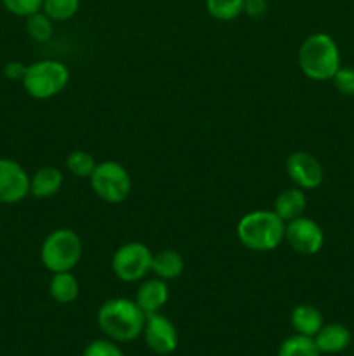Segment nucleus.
Wrapping results in <instances>:
<instances>
[{
    "label": "nucleus",
    "instance_id": "obj_1",
    "mask_svg": "<svg viewBox=\"0 0 354 356\" xmlns=\"http://www.w3.org/2000/svg\"><path fill=\"white\" fill-rule=\"evenodd\" d=\"M146 315L137 302L127 298L108 299L97 312V323L106 337L117 343L137 339L144 329Z\"/></svg>",
    "mask_w": 354,
    "mask_h": 356
},
{
    "label": "nucleus",
    "instance_id": "obj_2",
    "mask_svg": "<svg viewBox=\"0 0 354 356\" xmlns=\"http://www.w3.org/2000/svg\"><path fill=\"white\" fill-rule=\"evenodd\" d=\"M287 222L274 211H252L242 216L236 225V236L245 249L271 252L285 242Z\"/></svg>",
    "mask_w": 354,
    "mask_h": 356
},
{
    "label": "nucleus",
    "instance_id": "obj_3",
    "mask_svg": "<svg viewBox=\"0 0 354 356\" xmlns=\"http://www.w3.org/2000/svg\"><path fill=\"white\" fill-rule=\"evenodd\" d=\"M298 66L307 79L316 82L332 80L340 68L339 45L326 33L309 35L298 49Z\"/></svg>",
    "mask_w": 354,
    "mask_h": 356
},
{
    "label": "nucleus",
    "instance_id": "obj_4",
    "mask_svg": "<svg viewBox=\"0 0 354 356\" xmlns=\"http://www.w3.org/2000/svg\"><path fill=\"white\" fill-rule=\"evenodd\" d=\"M83 245L73 229L59 228L45 236L40 249V259L51 273L71 271L82 259Z\"/></svg>",
    "mask_w": 354,
    "mask_h": 356
},
{
    "label": "nucleus",
    "instance_id": "obj_5",
    "mask_svg": "<svg viewBox=\"0 0 354 356\" xmlns=\"http://www.w3.org/2000/svg\"><path fill=\"white\" fill-rule=\"evenodd\" d=\"M21 82L28 96L33 99H51L66 89L69 82V72L61 61L44 59L26 66V73Z\"/></svg>",
    "mask_w": 354,
    "mask_h": 356
},
{
    "label": "nucleus",
    "instance_id": "obj_6",
    "mask_svg": "<svg viewBox=\"0 0 354 356\" xmlns=\"http://www.w3.org/2000/svg\"><path fill=\"white\" fill-rule=\"evenodd\" d=\"M90 188L99 200L106 204H121L130 195L132 179L128 170L115 160L97 163L89 177Z\"/></svg>",
    "mask_w": 354,
    "mask_h": 356
},
{
    "label": "nucleus",
    "instance_id": "obj_7",
    "mask_svg": "<svg viewBox=\"0 0 354 356\" xmlns=\"http://www.w3.org/2000/svg\"><path fill=\"white\" fill-rule=\"evenodd\" d=\"M153 252L141 242H128L118 247L111 259V270L121 282H139L151 271Z\"/></svg>",
    "mask_w": 354,
    "mask_h": 356
},
{
    "label": "nucleus",
    "instance_id": "obj_8",
    "mask_svg": "<svg viewBox=\"0 0 354 356\" xmlns=\"http://www.w3.org/2000/svg\"><path fill=\"white\" fill-rule=\"evenodd\" d=\"M285 242L297 254L312 256V254H318L321 250L323 243H325V235H323V229L318 222L301 216V218L287 222Z\"/></svg>",
    "mask_w": 354,
    "mask_h": 356
},
{
    "label": "nucleus",
    "instance_id": "obj_9",
    "mask_svg": "<svg viewBox=\"0 0 354 356\" xmlns=\"http://www.w3.org/2000/svg\"><path fill=\"white\" fill-rule=\"evenodd\" d=\"M30 195V176L16 160L0 159V204L12 205Z\"/></svg>",
    "mask_w": 354,
    "mask_h": 356
},
{
    "label": "nucleus",
    "instance_id": "obj_10",
    "mask_svg": "<svg viewBox=\"0 0 354 356\" xmlns=\"http://www.w3.org/2000/svg\"><path fill=\"white\" fill-rule=\"evenodd\" d=\"M288 177L301 190H316L323 183V167L316 156L305 152H294L285 163Z\"/></svg>",
    "mask_w": 354,
    "mask_h": 356
},
{
    "label": "nucleus",
    "instance_id": "obj_11",
    "mask_svg": "<svg viewBox=\"0 0 354 356\" xmlns=\"http://www.w3.org/2000/svg\"><path fill=\"white\" fill-rule=\"evenodd\" d=\"M142 334H144L148 348L156 355H170L172 351H176L177 343H179V336H177V329L174 327V323L160 313L146 316Z\"/></svg>",
    "mask_w": 354,
    "mask_h": 356
},
{
    "label": "nucleus",
    "instance_id": "obj_12",
    "mask_svg": "<svg viewBox=\"0 0 354 356\" xmlns=\"http://www.w3.org/2000/svg\"><path fill=\"white\" fill-rule=\"evenodd\" d=\"M135 302L139 308L144 312V315H155L160 313V309L169 301V287L167 282L162 278H151L141 284V287L135 292Z\"/></svg>",
    "mask_w": 354,
    "mask_h": 356
},
{
    "label": "nucleus",
    "instance_id": "obj_13",
    "mask_svg": "<svg viewBox=\"0 0 354 356\" xmlns=\"http://www.w3.org/2000/svg\"><path fill=\"white\" fill-rule=\"evenodd\" d=\"M314 343L319 353L335 355L346 350L351 344V330L340 323H330L323 325L319 332L314 336Z\"/></svg>",
    "mask_w": 354,
    "mask_h": 356
},
{
    "label": "nucleus",
    "instance_id": "obj_14",
    "mask_svg": "<svg viewBox=\"0 0 354 356\" xmlns=\"http://www.w3.org/2000/svg\"><path fill=\"white\" fill-rule=\"evenodd\" d=\"M305 195L301 188H288L283 190L274 200L273 211L283 219L285 222L292 221V219H297L301 216H304L305 211Z\"/></svg>",
    "mask_w": 354,
    "mask_h": 356
},
{
    "label": "nucleus",
    "instance_id": "obj_15",
    "mask_svg": "<svg viewBox=\"0 0 354 356\" xmlns=\"http://www.w3.org/2000/svg\"><path fill=\"white\" fill-rule=\"evenodd\" d=\"M62 186V172L56 167H42L30 177V193L35 198L54 197Z\"/></svg>",
    "mask_w": 354,
    "mask_h": 356
},
{
    "label": "nucleus",
    "instance_id": "obj_16",
    "mask_svg": "<svg viewBox=\"0 0 354 356\" xmlns=\"http://www.w3.org/2000/svg\"><path fill=\"white\" fill-rule=\"evenodd\" d=\"M151 271L156 275V278L162 280H176L183 275L184 271V259L177 250L167 249L153 254Z\"/></svg>",
    "mask_w": 354,
    "mask_h": 356
},
{
    "label": "nucleus",
    "instance_id": "obj_17",
    "mask_svg": "<svg viewBox=\"0 0 354 356\" xmlns=\"http://www.w3.org/2000/svg\"><path fill=\"white\" fill-rule=\"evenodd\" d=\"M292 327L297 334L307 337H314L323 327V316L314 306L298 305L295 306L290 316Z\"/></svg>",
    "mask_w": 354,
    "mask_h": 356
},
{
    "label": "nucleus",
    "instance_id": "obj_18",
    "mask_svg": "<svg viewBox=\"0 0 354 356\" xmlns=\"http://www.w3.org/2000/svg\"><path fill=\"white\" fill-rule=\"evenodd\" d=\"M49 292L52 299L59 305H69L75 301L80 294V285L75 275L71 271H62V273H52Z\"/></svg>",
    "mask_w": 354,
    "mask_h": 356
},
{
    "label": "nucleus",
    "instance_id": "obj_19",
    "mask_svg": "<svg viewBox=\"0 0 354 356\" xmlns=\"http://www.w3.org/2000/svg\"><path fill=\"white\" fill-rule=\"evenodd\" d=\"M318 346L314 343V337L301 336V334H295V336L288 337L281 343L280 350H278V356H319Z\"/></svg>",
    "mask_w": 354,
    "mask_h": 356
},
{
    "label": "nucleus",
    "instance_id": "obj_20",
    "mask_svg": "<svg viewBox=\"0 0 354 356\" xmlns=\"http://www.w3.org/2000/svg\"><path fill=\"white\" fill-rule=\"evenodd\" d=\"M245 0H207V13L217 21H233L243 14Z\"/></svg>",
    "mask_w": 354,
    "mask_h": 356
},
{
    "label": "nucleus",
    "instance_id": "obj_21",
    "mask_svg": "<svg viewBox=\"0 0 354 356\" xmlns=\"http://www.w3.org/2000/svg\"><path fill=\"white\" fill-rule=\"evenodd\" d=\"M52 23H54V21H52L47 14L38 10V13L26 17V33L30 35L35 42H47L49 38H52V33H54Z\"/></svg>",
    "mask_w": 354,
    "mask_h": 356
},
{
    "label": "nucleus",
    "instance_id": "obj_22",
    "mask_svg": "<svg viewBox=\"0 0 354 356\" xmlns=\"http://www.w3.org/2000/svg\"><path fill=\"white\" fill-rule=\"evenodd\" d=\"M80 9V0H44L42 13L47 14L52 21H68L76 16Z\"/></svg>",
    "mask_w": 354,
    "mask_h": 356
},
{
    "label": "nucleus",
    "instance_id": "obj_23",
    "mask_svg": "<svg viewBox=\"0 0 354 356\" xmlns=\"http://www.w3.org/2000/svg\"><path fill=\"white\" fill-rule=\"evenodd\" d=\"M96 165L97 162L94 160V156L82 149H75L66 156V169L76 177H90Z\"/></svg>",
    "mask_w": 354,
    "mask_h": 356
},
{
    "label": "nucleus",
    "instance_id": "obj_24",
    "mask_svg": "<svg viewBox=\"0 0 354 356\" xmlns=\"http://www.w3.org/2000/svg\"><path fill=\"white\" fill-rule=\"evenodd\" d=\"M2 3L10 14H14V16L28 17L31 16V14L42 10L44 0H2Z\"/></svg>",
    "mask_w": 354,
    "mask_h": 356
},
{
    "label": "nucleus",
    "instance_id": "obj_25",
    "mask_svg": "<svg viewBox=\"0 0 354 356\" xmlns=\"http://www.w3.org/2000/svg\"><path fill=\"white\" fill-rule=\"evenodd\" d=\"M333 86L344 96H354V68L351 66H340L332 79Z\"/></svg>",
    "mask_w": 354,
    "mask_h": 356
},
{
    "label": "nucleus",
    "instance_id": "obj_26",
    "mask_svg": "<svg viewBox=\"0 0 354 356\" xmlns=\"http://www.w3.org/2000/svg\"><path fill=\"white\" fill-rule=\"evenodd\" d=\"M82 356H125V355L121 353V350L113 343V341L97 339V341H92L90 344H87V348L83 350Z\"/></svg>",
    "mask_w": 354,
    "mask_h": 356
},
{
    "label": "nucleus",
    "instance_id": "obj_27",
    "mask_svg": "<svg viewBox=\"0 0 354 356\" xmlns=\"http://www.w3.org/2000/svg\"><path fill=\"white\" fill-rule=\"evenodd\" d=\"M267 9H269L267 0H245V2H243V13L248 17H252V19L262 17L264 14L267 13Z\"/></svg>",
    "mask_w": 354,
    "mask_h": 356
},
{
    "label": "nucleus",
    "instance_id": "obj_28",
    "mask_svg": "<svg viewBox=\"0 0 354 356\" xmlns=\"http://www.w3.org/2000/svg\"><path fill=\"white\" fill-rule=\"evenodd\" d=\"M24 73H26V66L19 61H9L3 66V75L9 80H23Z\"/></svg>",
    "mask_w": 354,
    "mask_h": 356
}]
</instances>
